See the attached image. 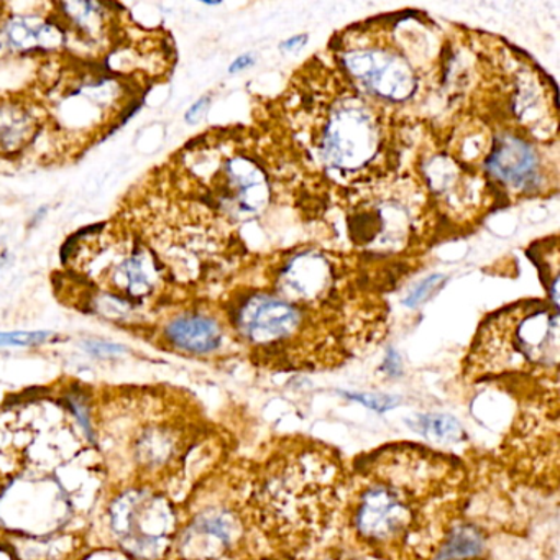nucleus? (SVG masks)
I'll return each mask as SVG.
<instances>
[{"instance_id":"1","label":"nucleus","mask_w":560,"mask_h":560,"mask_svg":"<svg viewBox=\"0 0 560 560\" xmlns=\"http://www.w3.org/2000/svg\"><path fill=\"white\" fill-rule=\"evenodd\" d=\"M464 485L454 458L422 445H388L353 468L350 527L383 559L432 560L455 527Z\"/></svg>"},{"instance_id":"2","label":"nucleus","mask_w":560,"mask_h":560,"mask_svg":"<svg viewBox=\"0 0 560 560\" xmlns=\"http://www.w3.org/2000/svg\"><path fill=\"white\" fill-rule=\"evenodd\" d=\"M342 464L334 452L298 442L261 467L252 504L261 529L288 547H304L326 533L342 503Z\"/></svg>"},{"instance_id":"3","label":"nucleus","mask_w":560,"mask_h":560,"mask_svg":"<svg viewBox=\"0 0 560 560\" xmlns=\"http://www.w3.org/2000/svg\"><path fill=\"white\" fill-rule=\"evenodd\" d=\"M104 517L114 546L133 560H162L178 537L175 504L140 485L114 494Z\"/></svg>"},{"instance_id":"4","label":"nucleus","mask_w":560,"mask_h":560,"mask_svg":"<svg viewBox=\"0 0 560 560\" xmlns=\"http://www.w3.org/2000/svg\"><path fill=\"white\" fill-rule=\"evenodd\" d=\"M514 330L508 329V342H494V352L471 353L470 362L485 375H539L552 370L559 359L557 313L534 311L513 320Z\"/></svg>"},{"instance_id":"5","label":"nucleus","mask_w":560,"mask_h":560,"mask_svg":"<svg viewBox=\"0 0 560 560\" xmlns=\"http://www.w3.org/2000/svg\"><path fill=\"white\" fill-rule=\"evenodd\" d=\"M380 149V129L375 117L360 104L337 107L323 132V156L330 168L359 172Z\"/></svg>"},{"instance_id":"6","label":"nucleus","mask_w":560,"mask_h":560,"mask_svg":"<svg viewBox=\"0 0 560 560\" xmlns=\"http://www.w3.org/2000/svg\"><path fill=\"white\" fill-rule=\"evenodd\" d=\"M353 80L380 100L402 103L416 93L418 77L402 55L382 47L353 48L342 55Z\"/></svg>"},{"instance_id":"7","label":"nucleus","mask_w":560,"mask_h":560,"mask_svg":"<svg viewBox=\"0 0 560 560\" xmlns=\"http://www.w3.org/2000/svg\"><path fill=\"white\" fill-rule=\"evenodd\" d=\"M232 319L237 332L261 350L281 349L303 327V314L293 303L264 293L245 298Z\"/></svg>"},{"instance_id":"8","label":"nucleus","mask_w":560,"mask_h":560,"mask_svg":"<svg viewBox=\"0 0 560 560\" xmlns=\"http://www.w3.org/2000/svg\"><path fill=\"white\" fill-rule=\"evenodd\" d=\"M241 533V521L232 511L208 508L178 534V550L185 560L219 559L234 546Z\"/></svg>"},{"instance_id":"9","label":"nucleus","mask_w":560,"mask_h":560,"mask_svg":"<svg viewBox=\"0 0 560 560\" xmlns=\"http://www.w3.org/2000/svg\"><path fill=\"white\" fill-rule=\"evenodd\" d=\"M487 170L501 185L516 191H527L539 185V156L529 143L511 133H501L494 139Z\"/></svg>"},{"instance_id":"10","label":"nucleus","mask_w":560,"mask_h":560,"mask_svg":"<svg viewBox=\"0 0 560 560\" xmlns=\"http://www.w3.org/2000/svg\"><path fill=\"white\" fill-rule=\"evenodd\" d=\"M5 47L14 54H55L67 44L68 31L58 15L14 14L2 24Z\"/></svg>"},{"instance_id":"11","label":"nucleus","mask_w":560,"mask_h":560,"mask_svg":"<svg viewBox=\"0 0 560 560\" xmlns=\"http://www.w3.org/2000/svg\"><path fill=\"white\" fill-rule=\"evenodd\" d=\"M162 339L170 349L186 355L206 357L224 346L225 330L214 316L205 313L176 314L166 320Z\"/></svg>"},{"instance_id":"12","label":"nucleus","mask_w":560,"mask_h":560,"mask_svg":"<svg viewBox=\"0 0 560 560\" xmlns=\"http://www.w3.org/2000/svg\"><path fill=\"white\" fill-rule=\"evenodd\" d=\"M107 277L116 294L132 303H140L159 288L160 265L152 252L142 245H133L129 252L110 260Z\"/></svg>"},{"instance_id":"13","label":"nucleus","mask_w":560,"mask_h":560,"mask_svg":"<svg viewBox=\"0 0 560 560\" xmlns=\"http://www.w3.org/2000/svg\"><path fill=\"white\" fill-rule=\"evenodd\" d=\"M221 196L241 214H255L267 205L270 186L257 163L244 156H235L224 165Z\"/></svg>"},{"instance_id":"14","label":"nucleus","mask_w":560,"mask_h":560,"mask_svg":"<svg viewBox=\"0 0 560 560\" xmlns=\"http://www.w3.org/2000/svg\"><path fill=\"white\" fill-rule=\"evenodd\" d=\"M40 113L22 97H0V155L19 156L42 132Z\"/></svg>"},{"instance_id":"15","label":"nucleus","mask_w":560,"mask_h":560,"mask_svg":"<svg viewBox=\"0 0 560 560\" xmlns=\"http://www.w3.org/2000/svg\"><path fill=\"white\" fill-rule=\"evenodd\" d=\"M330 280L329 265L317 255H300L284 268V288L300 300L311 301L323 296L330 287Z\"/></svg>"},{"instance_id":"16","label":"nucleus","mask_w":560,"mask_h":560,"mask_svg":"<svg viewBox=\"0 0 560 560\" xmlns=\"http://www.w3.org/2000/svg\"><path fill=\"white\" fill-rule=\"evenodd\" d=\"M179 435L166 425H152L143 429L133 444L137 464L143 470L156 471L168 467L178 455Z\"/></svg>"},{"instance_id":"17","label":"nucleus","mask_w":560,"mask_h":560,"mask_svg":"<svg viewBox=\"0 0 560 560\" xmlns=\"http://www.w3.org/2000/svg\"><path fill=\"white\" fill-rule=\"evenodd\" d=\"M55 8L65 28L77 32L83 40H101L107 34L109 12L107 5L100 2H63Z\"/></svg>"},{"instance_id":"18","label":"nucleus","mask_w":560,"mask_h":560,"mask_svg":"<svg viewBox=\"0 0 560 560\" xmlns=\"http://www.w3.org/2000/svg\"><path fill=\"white\" fill-rule=\"evenodd\" d=\"M411 425L422 438L438 442V444H455V442L465 439L464 429L451 416L422 415L418 416L416 421L411 422Z\"/></svg>"},{"instance_id":"19","label":"nucleus","mask_w":560,"mask_h":560,"mask_svg":"<svg viewBox=\"0 0 560 560\" xmlns=\"http://www.w3.org/2000/svg\"><path fill=\"white\" fill-rule=\"evenodd\" d=\"M65 405L80 424L81 431L88 441L97 442L96 428L93 422V408H91L90 395L83 386H71L65 395Z\"/></svg>"},{"instance_id":"20","label":"nucleus","mask_w":560,"mask_h":560,"mask_svg":"<svg viewBox=\"0 0 560 560\" xmlns=\"http://www.w3.org/2000/svg\"><path fill=\"white\" fill-rule=\"evenodd\" d=\"M55 334L50 330H15L0 332V347H38L50 342Z\"/></svg>"},{"instance_id":"21","label":"nucleus","mask_w":560,"mask_h":560,"mask_svg":"<svg viewBox=\"0 0 560 560\" xmlns=\"http://www.w3.org/2000/svg\"><path fill=\"white\" fill-rule=\"evenodd\" d=\"M444 280L445 278L442 277V275H432V277L425 278V280H422L421 283L409 293V296L406 298L405 306L416 307L424 303V301H428L429 298L438 293Z\"/></svg>"},{"instance_id":"22","label":"nucleus","mask_w":560,"mask_h":560,"mask_svg":"<svg viewBox=\"0 0 560 560\" xmlns=\"http://www.w3.org/2000/svg\"><path fill=\"white\" fill-rule=\"evenodd\" d=\"M83 350L96 359H113V357H120L129 352V347L122 346V343L107 342V340L91 339L84 340Z\"/></svg>"},{"instance_id":"23","label":"nucleus","mask_w":560,"mask_h":560,"mask_svg":"<svg viewBox=\"0 0 560 560\" xmlns=\"http://www.w3.org/2000/svg\"><path fill=\"white\" fill-rule=\"evenodd\" d=\"M347 398L355 399V401L362 402V405L369 406V408L375 409L378 412L388 411V409H393L398 405L396 398L382 395H350L349 393Z\"/></svg>"},{"instance_id":"24","label":"nucleus","mask_w":560,"mask_h":560,"mask_svg":"<svg viewBox=\"0 0 560 560\" xmlns=\"http://www.w3.org/2000/svg\"><path fill=\"white\" fill-rule=\"evenodd\" d=\"M209 104H211V97L209 96H205L201 97V100L196 101V103L189 107L188 113L185 114L186 122L191 124V126L198 124L199 120L205 117V114L208 113Z\"/></svg>"},{"instance_id":"25","label":"nucleus","mask_w":560,"mask_h":560,"mask_svg":"<svg viewBox=\"0 0 560 560\" xmlns=\"http://www.w3.org/2000/svg\"><path fill=\"white\" fill-rule=\"evenodd\" d=\"M382 369L385 370L389 376H398L399 373H401V359H399L398 352L389 349Z\"/></svg>"},{"instance_id":"26","label":"nucleus","mask_w":560,"mask_h":560,"mask_svg":"<svg viewBox=\"0 0 560 560\" xmlns=\"http://www.w3.org/2000/svg\"><path fill=\"white\" fill-rule=\"evenodd\" d=\"M254 63L255 58L252 57L250 54L242 55V57H238L237 60H235L234 63L231 65V68H229V73H241V71H244L245 68L252 67V65Z\"/></svg>"},{"instance_id":"27","label":"nucleus","mask_w":560,"mask_h":560,"mask_svg":"<svg viewBox=\"0 0 560 560\" xmlns=\"http://www.w3.org/2000/svg\"><path fill=\"white\" fill-rule=\"evenodd\" d=\"M307 35H300V37L290 38V40L284 42V44L280 45L281 50L283 51H296L300 48H303L306 45Z\"/></svg>"},{"instance_id":"28","label":"nucleus","mask_w":560,"mask_h":560,"mask_svg":"<svg viewBox=\"0 0 560 560\" xmlns=\"http://www.w3.org/2000/svg\"><path fill=\"white\" fill-rule=\"evenodd\" d=\"M48 208H40L37 212H35L34 219H32V225H37L38 222L44 221L45 215H47Z\"/></svg>"},{"instance_id":"29","label":"nucleus","mask_w":560,"mask_h":560,"mask_svg":"<svg viewBox=\"0 0 560 560\" xmlns=\"http://www.w3.org/2000/svg\"><path fill=\"white\" fill-rule=\"evenodd\" d=\"M4 38H2V28H0V54H2V50H4Z\"/></svg>"},{"instance_id":"30","label":"nucleus","mask_w":560,"mask_h":560,"mask_svg":"<svg viewBox=\"0 0 560 560\" xmlns=\"http://www.w3.org/2000/svg\"><path fill=\"white\" fill-rule=\"evenodd\" d=\"M2 265H4V258L0 257V267H2Z\"/></svg>"}]
</instances>
